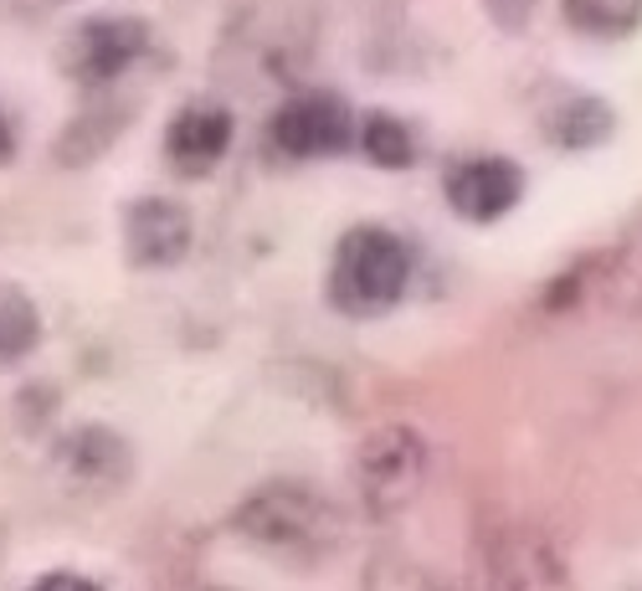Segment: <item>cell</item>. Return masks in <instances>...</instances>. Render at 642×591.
Instances as JSON below:
<instances>
[{"instance_id":"cell-13","label":"cell","mask_w":642,"mask_h":591,"mask_svg":"<svg viewBox=\"0 0 642 591\" xmlns=\"http://www.w3.org/2000/svg\"><path fill=\"white\" fill-rule=\"evenodd\" d=\"M134 118V103H93V108H82L78 118H67L62 124L57 144H52V159L57 165H93L103 150H114L118 134H124V124Z\"/></svg>"},{"instance_id":"cell-4","label":"cell","mask_w":642,"mask_h":591,"mask_svg":"<svg viewBox=\"0 0 642 591\" xmlns=\"http://www.w3.org/2000/svg\"><path fill=\"white\" fill-rule=\"evenodd\" d=\"M355 499L370 519H401L432 478V448L411 422H381L355 448Z\"/></svg>"},{"instance_id":"cell-5","label":"cell","mask_w":642,"mask_h":591,"mask_svg":"<svg viewBox=\"0 0 642 591\" xmlns=\"http://www.w3.org/2000/svg\"><path fill=\"white\" fill-rule=\"evenodd\" d=\"M473 566H478V591H576L561 545L529 519H504L478 535Z\"/></svg>"},{"instance_id":"cell-7","label":"cell","mask_w":642,"mask_h":591,"mask_svg":"<svg viewBox=\"0 0 642 591\" xmlns=\"http://www.w3.org/2000/svg\"><path fill=\"white\" fill-rule=\"evenodd\" d=\"M150 41L155 37L139 16H88L62 41V73L78 82L82 93H108L150 52Z\"/></svg>"},{"instance_id":"cell-11","label":"cell","mask_w":642,"mask_h":591,"mask_svg":"<svg viewBox=\"0 0 642 591\" xmlns=\"http://www.w3.org/2000/svg\"><path fill=\"white\" fill-rule=\"evenodd\" d=\"M442 196L463 221L488 227V221H504L519 201H525V170L509 155H473L458 159L442 180Z\"/></svg>"},{"instance_id":"cell-14","label":"cell","mask_w":642,"mask_h":591,"mask_svg":"<svg viewBox=\"0 0 642 591\" xmlns=\"http://www.w3.org/2000/svg\"><path fill=\"white\" fill-rule=\"evenodd\" d=\"M561 16L586 41H627L642 31V0H561Z\"/></svg>"},{"instance_id":"cell-2","label":"cell","mask_w":642,"mask_h":591,"mask_svg":"<svg viewBox=\"0 0 642 591\" xmlns=\"http://www.w3.org/2000/svg\"><path fill=\"white\" fill-rule=\"evenodd\" d=\"M232 530L257 555L313 571L345 545V510L309 478H268L232 510Z\"/></svg>"},{"instance_id":"cell-12","label":"cell","mask_w":642,"mask_h":591,"mask_svg":"<svg viewBox=\"0 0 642 591\" xmlns=\"http://www.w3.org/2000/svg\"><path fill=\"white\" fill-rule=\"evenodd\" d=\"M540 134H545L550 150H565V155L602 150L606 139L617 134V108L591 88H565L561 99H550L540 108Z\"/></svg>"},{"instance_id":"cell-6","label":"cell","mask_w":642,"mask_h":591,"mask_svg":"<svg viewBox=\"0 0 642 591\" xmlns=\"http://www.w3.org/2000/svg\"><path fill=\"white\" fill-rule=\"evenodd\" d=\"M355 124H360V114L334 88H304L268 114L262 134H268V155L288 159V165H309V159H334L355 150Z\"/></svg>"},{"instance_id":"cell-16","label":"cell","mask_w":642,"mask_h":591,"mask_svg":"<svg viewBox=\"0 0 642 591\" xmlns=\"http://www.w3.org/2000/svg\"><path fill=\"white\" fill-rule=\"evenodd\" d=\"M355 144H360V155H365L370 165H381V170H411L416 155H422L411 124L396 114H365L355 124Z\"/></svg>"},{"instance_id":"cell-15","label":"cell","mask_w":642,"mask_h":591,"mask_svg":"<svg viewBox=\"0 0 642 591\" xmlns=\"http://www.w3.org/2000/svg\"><path fill=\"white\" fill-rule=\"evenodd\" d=\"M41 345V309L21 283H0V371L21 365Z\"/></svg>"},{"instance_id":"cell-18","label":"cell","mask_w":642,"mask_h":591,"mask_svg":"<svg viewBox=\"0 0 642 591\" xmlns=\"http://www.w3.org/2000/svg\"><path fill=\"white\" fill-rule=\"evenodd\" d=\"M26 591H103V587H98L93 576H82V571H41Z\"/></svg>"},{"instance_id":"cell-8","label":"cell","mask_w":642,"mask_h":591,"mask_svg":"<svg viewBox=\"0 0 642 591\" xmlns=\"http://www.w3.org/2000/svg\"><path fill=\"white\" fill-rule=\"evenodd\" d=\"M52 473L62 478V489L73 493H118L134 478V448L114 427L82 422L52 442Z\"/></svg>"},{"instance_id":"cell-1","label":"cell","mask_w":642,"mask_h":591,"mask_svg":"<svg viewBox=\"0 0 642 591\" xmlns=\"http://www.w3.org/2000/svg\"><path fill=\"white\" fill-rule=\"evenodd\" d=\"M319 41V0H232L216 41V78L242 93L288 88Z\"/></svg>"},{"instance_id":"cell-9","label":"cell","mask_w":642,"mask_h":591,"mask_svg":"<svg viewBox=\"0 0 642 591\" xmlns=\"http://www.w3.org/2000/svg\"><path fill=\"white\" fill-rule=\"evenodd\" d=\"M124 257L129 268H144V273H165V268H180L191 257L195 242V221L191 211L170 196H139L124 206Z\"/></svg>"},{"instance_id":"cell-3","label":"cell","mask_w":642,"mask_h":591,"mask_svg":"<svg viewBox=\"0 0 642 591\" xmlns=\"http://www.w3.org/2000/svg\"><path fill=\"white\" fill-rule=\"evenodd\" d=\"M411 273H416V257H411V242L390 227H350V232L334 242L330 257V278H324V298L339 319H381L390 314L411 288Z\"/></svg>"},{"instance_id":"cell-10","label":"cell","mask_w":642,"mask_h":591,"mask_svg":"<svg viewBox=\"0 0 642 591\" xmlns=\"http://www.w3.org/2000/svg\"><path fill=\"white\" fill-rule=\"evenodd\" d=\"M236 134V118L227 99H191L180 103L165 124V165L185 180H206L227 159Z\"/></svg>"},{"instance_id":"cell-17","label":"cell","mask_w":642,"mask_h":591,"mask_svg":"<svg viewBox=\"0 0 642 591\" xmlns=\"http://www.w3.org/2000/svg\"><path fill=\"white\" fill-rule=\"evenodd\" d=\"M488 21L499 26V31H509V37H519V31H529V21H535V11H540V0H484Z\"/></svg>"},{"instance_id":"cell-19","label":"cell","mask_w":642,"mask_h":591,"mask_svg":"<svg viewBox=\"0 0 642 591\" xmlns=\"http://www.w3.org/2000/svg\"><path fill=\"white\" fill-rule=\"evenodd\" d=\"M11 155H16V129H11V118L0 114V165H11Z\"/></svg>"}]
</instances>
